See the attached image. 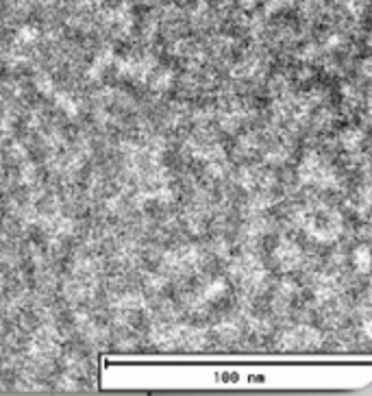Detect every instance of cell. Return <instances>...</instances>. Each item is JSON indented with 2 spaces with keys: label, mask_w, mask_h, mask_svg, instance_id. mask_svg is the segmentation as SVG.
Here are the masks:
<instances>
[{
  "label": "cell",
  "mask_w": 372,
  "mask_h": 396,
  "mask_svg": "<svg viewBox=\"0 0 372 396\" xmlns=\"http://www.w3.org/2000/svg\"><path fill=\"white\" fill-rule=\"evenodd\" d=\"M118 366L105 359L102 388H163V390H205V388H264V390H340V381L331 375L318 377V366Z\"/></svg>",
  "instance_id": "cell-1"
}]
</instances>
